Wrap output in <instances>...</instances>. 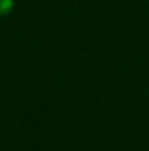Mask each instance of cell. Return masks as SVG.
<instances>
[{
	"mask_svg": "<svg viewBox=\"0 0 149 151\" xmlns=\"http://www.w3.org/2000/svg\"><path fill=\"white\" fill-rule=\"evenodd\" d=\"M13 9V0H0V16L10 13Z\"/></svg>",
	"mask_w": 149,
	"mask_h": 151,
	"instance_id": "cell-1",
	"label": "cell"
}]
</instances>
